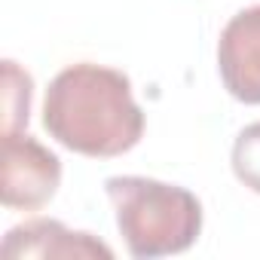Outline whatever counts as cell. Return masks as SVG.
Here are the masks:
<instances>
[{
    "instance_id": "6da1fadb",
    "label": "cell",
    "mask_w": 260,
    "mask_h": 260,
    "mask_svg": "<svg viewBox=\"0 0 260 260\" xmlns=\"http://www.w3.org/2000/svg\"><path fill=\"white\" fill-rule=\"evenodd\" d=\"M43 125L61 147L110 159L128 153L144 135V113L122 71L80 61L55 74L43 98Z\"/></svg>"
},
{
    "instance_id": "7a4b0ae2",
    "label": "cell",
    "mask_w": 260,
    "mask_h": 260,
    "mask_svg": "<svg viewBox=\"0 0 260 260\" xmlns=\"http://www.w3.org/2000/svg\"><path fill=\"white\" fill-rule=\"evenodd\" d=\"M104 187L132 257L153 260L181 254L199 239L202 205L187 187L141 175H116Z\"/></svg>"
},
{
    "instance_id": "3957f363",
    "label": "cell",
    "mask_w": 260,
    "mask_h": 260,
    "mask_svg": "<svg viewBox=\"0 0 260 260\" xmlns=\"http://www.w3.org/2000/svg\"><path fill=\"white\" fill-rule=\"evenodd\" d=\"M61 184V159L31 135H4L0 202L16 211L46 205Z\"/></svg>"
},
{
    "instance_id": "277c9868",
    "label": "cell",
    "mask_w": 260,
    "mask_h": 260,
    "mask_svg": "<svg viewBox=\"0 0 260 260\" xmlns=\"http://www.w3.org/2000/svg\"><path fill=\"white\" fill-rule=\"evenodd\" d=\"M217 68L236 101L260 104V4L226 22L217 40Z\"/></svg>"
},
{
    "instance_id": "5b68a950",
    "label": "cell",
    "mask_w": 260,
    "mask_h": 260,
    "mask_svg": "<svg viewBox=\"0 0 260 260\" xmlns=\"http://www.w3.org/2000/svg\"><path fill=\"white\" fill-rule=\"evenodd\" d=\"M0 251L4 257H113V251L92 233L68 230L61 220L52 217H34L13 226Z\"/></svg>"
},
{
    "instance_id": "8992f818",
    "label": "cell",
    "mask_w": 260,
    "mask_h": 260,
    "mask_svg": "<svg viewBox=\"0 0 260 260\" xmlns=\"http://www.w3.org/2000/svg\"><path fill=\"white\" fill-rule=\"evenodd\" d=\"M31 95H34L31 74L19 68L13 58H7L4 61V135H16L28 125Z\"/></svg>"
},
{
    "instance_id": "52a82bcc",
    "label": "cell",
    "mask_w": 260,
    "mask_h": 260,
    "mask_svg": "<svg viewBox=\"0 0 260 260\" xmlns=\"http://www.w3.org/2000/svg\"><path fill=\"white\" fill-rule=\"evenodd\" d=\"M233 172L248 190L260 193V122H251L239 132L233 144Z\"/></svg>"
}]
</instances>
